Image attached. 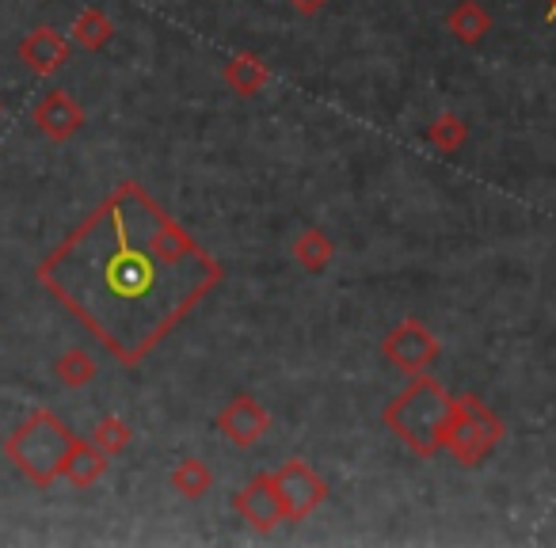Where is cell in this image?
<instances>
[{
    "mask_svg": "<svg viewBox=\"0 0 556 548\" xmlns=\"http://www.w3.org/2000/svg\"><path fill=\"white\" fill-rule=\"evenodd\" d=\"M42 290L118 366H141L217 286L225 267L126 179L35 267Z\"/></svg>",
    "mask_w": 556,
    "mask_h": 548,
    "instance_id": "cell-1",
    "label": "cell"
},
{
    "mask_svg": "<svg viewBox=\"0 0 556 548\" xmlns=\"http://www.w3.org/2000/svg\"><path fill=\"white\" fill-rule=\"evenodd\" d=\"M450 416H454V396L434 381L431 373H416L404 393H396L381 411L386 431L396 434V442L412 449L416 457H439L446 449Z\"/></svg>",
    "mask_w": 556,
    "mask_h": 548,
    "instance_id": "cell-2",
    "label": "cell"
},
{
    "mask_svg": "<svg viewBox=\"0 0 556 548\" xmlns=\"http://www.w3.org/2000/svg\"><path fill=\"white\" fill-rule=\"evenodd\" d=\"M77 434L65 419H58L50 408H35L16 431L4 438V457L16 464V472L35 484L39 492L54 487L62 480V464L70 457V446Z\"/></svg>",
    "mask_w": 556,
    "mask_h": 548,
    "instance_id": "cell-3",
    "label": "cell"
},
{
    "mask_svg": "<svg viewBox=\"0 0 556 548\" xmlns=\"http://www.w3.org/2000/svg\"><path fill=\"white\" fill-rule=\"evenodd\" d=\"M507 426L503 419L488 408L480 396H454V416H450V431H446V454L454 457L457 464L472 469V464L488 461L492 449L503 442Z\"/></svg>",
    "mask_w": 556,
    "mask_h": 548,
    "instance_id": "cell-4",
    "label": "cell"
},
{
    "mask_svg": "<svg viewBox=\"0 0 556 548\" xmlns=\"http://www.w3.org/2000/svg\"><path fill=\"white\" fill-rule=\"evenodd\" d=\"M381 355H386V362L393 366V370L416 378V373H427L434 362H439L442 343L434 340V332L424 324V320L408 317L386 332V340H381Z\"/></svg>",
    "mask_w": 556,
    "mask_h": 548,
    "instance_id": "cell-5",
    "label": "cell"
},
{
    "mask_svg": "<svg viewBox=\"0 0 556 548\" xmlns=\"http://www.w3.org/2000/svg\"><path fill=\"white\" fill-rule=\"evenodd\" d=\"M275 484H278L282 502H287L290 522H305V518L328 499V480L320 476L317 469H309L302 457H290V461L275 472Z\"/></svg>",
    "mask_w": 556,
    "mask_h": 548,
    "instance_id": "cell-6",
    "label": "cell"
},
{
    "mask_svg": "<svg viewBox=\"0 0 556 548\" xmlns=\"http://www.w3.org/2000/svg\"><path fill=\"white\" fill-rule=\"evenodd\" d=\"M232 507H237V514L244 518L255 533H275L282 522H290L287 502L278 495L275 472H260L255 480H248L237 492V499H232Z\"/></svg>",
    "mask_w": 556,
    "mask_h": 548,
    "instance_id": "cell-7",
    "label": "cell"
},
{
    "mask_svg": "<svg viewBox=\"0 0 556 548\" xmlns=\"http://www.w3.org/2000/svg\"><path fill=\"white\" fill-rule=\"evenodd\" d=\"M31 123L39 126V133L54 145H65L73 141L80 130H85V107L73 100L65 88H50L31 111Z\"/></svg>",
    "mask_w": 556,
    "mask_h": 548,
    "instance_id": "cell-8",
    "label": "cell"
},
{
    "mask_svg": "<svg viewBox=\"0 0 556 548\" xmlns=\"http://www.w3.org/2000/svg\"><path fill=\"white\" fill-rule=\"evenodd\" d=\"M217 431H222L232 446L252 449L255 442H263V434L270 431V416L255 396L240 393V396H232L222 411H217Z\"/></svg>",
    "mask_w": 556,
    "mask_h": 548,
    "instance_id": "cell-9",
    "label": "cell"
},
{
    "mask_svg": "<svg viewBox=\"0 0 556 548\" xmlns=\"http://www.w3.org/2000/svg\"><path fill=\"white\" fill-rule=\"evenodd\" d=\"M70 50H73L70 35H62L58 27H35L16 47V58L35 77H54V73L70 62Z\"/></svg>",
    "mask_w": 556,
    "mask_h": 548,
    "instance_id": "cell-10",
    "label": "cell"
},
{
    "mask_svg": "<svg viewBox=\"0 0 556 548\" xmlns=\"http://www.w3.org/2000/svg\"><path fill=\"white\" fill-rule=\"evenodd\" d=\"M108 464H111V457L103 454L92 438H73L70 457H65V464H62V480H70L73 487H92L103 480Z\"/></svg>",
    "mask_w": 556,
    "mask_h": 548,
    "instance_id": "cell-11",
    "label": "cell"
},
{
    "mask_svg": "<svg viewBox=\"0 0 556 548\" xmlns=\"http://www.w3.org/2000/svg\"><path fill=\"white\" fill-rule=\"evenodd\" d=\"M222 80H225V88L229 92H237V95H260L263 88L270 85V65L263 62V58H255V54H232L229 62L222 65Z\"/></svg>",
    "mask_w": 556,
    "mask_h": 548,
    "instance_id": "cell-12",
    "label": "cell"
},
{
    "mask_svg": "<svg viewBox=\"0 0 556 548\" xmlns=\"http://www.w3.org/2000/svg\"><path fill=\"white\" fill-rule=\"evenodd\" d=\"M446 31L454 35L462 47H477V42H484V35L492 31V16H488V9L480 0H457L446 16Z\"/></svg>",
    "mask_w": 556,
    "mask_h": 548,
    "instance_id": "cell-13",
    "label": "cell"
},
{
    "mask_svg": "<svg viewBox=\"0 0 556 548\" xmlns=\"http://www.w3.org/2000/svg\"><path fill=\"white\" fill-rule=\"evenodd\" d=\"M290 252H294V263L305 270V275H325V270L332 267V259H336V240L328 237L325 229H317V225H313V229H305L302 237L294 240V247H290Z\"/></svg>",
    "mask_w": 556,
    "mask_h": 548,
    "instance_id": "cell-14",
    "label": "cell"
},
{
    "mask_svg": "<svg viewBox=\"0 0 556 548\" xmlns=\"http://www.w3.org/2000/svg\"><path fill=\"white\" fill-rule=\"evenodd\" d=\"M73 42H77L80 50H88V54H96V50H103L111 39H115V20L108 16L103 9H85L77 20H73Z\"/></svg>",
    "mask_w": 556,
    "mask_h": 548,
    "instance_id": "cell-15",
    "label": "cell"
},
{
    "mask_svg": "<svg viewBox=\"0 0 556 548\" xmlns=\"http://www.w3.org/2000/svg\"><path fill=\"white\" fill-rule=\"evenodd\" d=\"M168 484H172V492H179L184 499H202V495L214 487V472H210V464L199 461V457H184V461L172 469Z\"/></svg>",
    "mask_w": 556,
    "mask_h": 548,
    "instance_id": "cell-16",
    "label": "cell"
},
{
    "mask_svg": "<svg viewBox=\"0 0 556 548\" xmlns=\"http://www.w3.org/2000/svg\"><path fill=\"white\" fill-rule=\"evenodd\" d=\"M96 373H100L96 358L88 355V351H80V347H70L65 355L54 358V378L62 381L65 388H85V385H92Z\"/></svg>",
    "mask_w": 556,
    "mask_h": 548,
    "instance_id": "cell-17",
    "label": "cell"
},
{
    "mask_svg": "<svg viewBox=\"0 0 556 548\" xmlns=\"http://www.w3.org/2000/svg\"><path fill=\"white\" fill-rule=\"evenodd\" d=\"M465 138H469V123L462 115H454V111H446V115H439L427 126V141L434 149H442V153H457L465 145Z\"/></svg>",
    "mask_w": 556,
    "mask_h": 548,
    "instance_id": "cell-18",
    "label": "cell"
},
{
    "mask_svg": "<svg viewBox=\"0 0 556 548\" xmlns=\"http://www.w3.org/2000/svg\"><path fill=\"white\" fill-rule=\"evenodd\" d=\"M92 442H96V446H100L108 457H118V454H126V446L134 442V431H130V423H126V419L103 416L100 423L92 426Z\"/></svg>",
    "mask_w": 556,
    "mask_h": 548,
    "instance_id": "cell-19",
    "label": "cell"
},
{
    "mask_svg": "<svg viewBox=\"0 0 556 548\" xmlns=\"http://www.w3.org/2000/svg\"><path fill=\"white\" fill-rule=\"evenodd\" d=\"M290 4H294L298 12H302V16H313V12H320L328 4V0H290Z\"/></svg>",
    "mask_w": 556,
    "mask_h": 548,
    "instance_id": "cell-20",
    "label": "cell"
},
{
    "mask_svg": "<svg viewBox=\"0 0 556 548\" xmlns=\"http://www.w3.org/2000/svg\"><path fill=\"white\" fill-rule=\"evenodd\" d=\"M548 20L556 24V0H548Z\"/></svg>",
    "mask_w": 556,
    "mask_h": 548,
    "instance_id": "cell-21",
    "label": "cell"
},
{
    "mask_svg": "<svg viewBox=\"0 0 556 548\" xmlns=\"http://www.w3.org/2000/svg\"><path fill=\"white\" fill-rule=\"evenodd\" d=\"M0 111H4V103H0Z\"/></svg>",
    "mask_w": 556,
    "mask_h": 548,
    "instance_id": "cell-22",
    "label": "cell"
}]
</instances>
